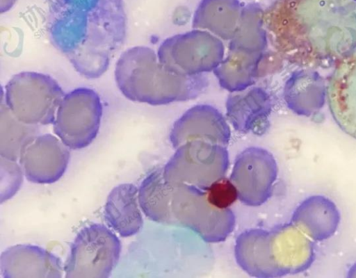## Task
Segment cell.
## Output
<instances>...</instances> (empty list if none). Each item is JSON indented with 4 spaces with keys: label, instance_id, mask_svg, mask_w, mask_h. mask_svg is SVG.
<instances>
[{
    "label": "cell",
    "instance_id": "obj_1",
    "mask_svg": "<svg viewBox=\"0 0 356 278\" xmlns=\"http://www.w3.org/2000/svg\"><path fill=\"white\" fill-rule=\"evenodd\" d=\"M263 20L275 52L299 67H334L356 49V0H277Z\"/></svg>",
    "mask_w": 356,
    "mask_h": 278
},
{
    "label": "cell",
    "instance_id": "obj_2",
    "mask_svg": "<svg viewBox=\"0 0 356 278\" xmlns=\"http://www.w3.org/2000/svg\"><path fill=\"white\" fill-rule=\"evenodd\" d=\"M47 30L52 44L80 75L97 79L126 39L122 0H55Z\"/></svg>",
    "mask_w": 356,
    "mask_h": 278
},
{
    "label": "cell",
    "instance_id": "obj_3",
    "mask_svg": "<svg viewBox=\"0 0 356 278\" xmlns=\"http://www.w3.org/2000/svg\"><path fill=\"white\" fill-rule=\"evenodd\" d=\"M138 202L149 220L188 228L207 242L225 240L235 227V215L230 208L220 209L211 205L204 189L165 179L163 167L143 180Z\"/></svg>",
    "mask_w": 356,
    "mask_h": 278
},
{
    "label": "cell",
    "instance_id": "obj_4",
    "mask_svg": "<svg viewBox=\"0 0 356 278\" xmlns=\"http://www.w3.org/2000/svg\"><path fill=\"white\" fill-rule=\"evenodd\" d=\"M115 81L127 99L152 106L191 100L207 88L203 74L184 76L167 70L159 61L157 54L145 46L124 51L115 67Z\"/></svg>",
    "mask_w": 356,
    "mask_h": 278
},
{
    "label": "cell",
    "instance_id": "obj_5",
    "mask_svg": "<svg viewBox=\"0 0 356 278\" xmlns=\"http://www.w3.org/2000/svg\"><path fill=\"white\" fill-rule=\"evenodd\" d=\"M314 243L292 222L270 230L251 229L237 237L236 261L257 278L281 277L302 272L315 259Z\"/></svg>",
    "mask_w": 356,
    "mask_h": 278
},
{
    "label": "cell",
    "instance_id": "obj_6",
    "mask_svg": "<svg viewBox=\"0 0 356 278\" xmlns=\"http://www.w3.org/2000/svg\"><path fill=\"white\" fill-rule=\"evenodd\" d=\"M65 95L61 86L51 76L24 71L8 81L1 99L19 120L40 126L53 124Z\"/></svg>",
    "mask_w": 356,
    "mask_h": 278
},
{
    "label": "cell",
    "instance_id": "obj_7",
    "mask_svg": "<svg viewBox=\"0 0 356 278\" xmlns=\"http://www.w3.org/2000/svg\"><path fill=\"white\" fill-rule=\"evenodd\" d=\"M121 243L105 225L91 224L75 236L64 265L66 278H108L118 264Z\"/></svg>",
    "mask_w": 356,
    "mask_h": 278
},
{
    "label": "cell",
    "instance_id": "obj_8",
    "mask_svg": "<svg viewBox=\"0 0 356 278\" xmlns=\"http://www.w3.org/2000/svg\"><path fill=\"white\" fill-rule=\"evenodd\" d=\"M156 54L159 61L169 71L193 76L213 71L224 58L225 47L218 37L195 28L168 38Z\"/></svg>",
    "mask_w": 356,
    "mask_h": 278
},
{
    "label": "cell",
    "instance_id": "obj_9",
    "mask_svg": "<svg viewBox=\"0 0 356 278\" xmlns=\"http://www.w3.org/2000/svg\"><path fill=\"white\" fill-rule=\"evenodd\" d=\"M175 149L163 167V176L170 181L205 189L227 171L229 154L225 146L197 140Z\"/></svg>",
    "mask_w": 356,
    "mask_h": 278
},
{
    "label": "cell",
    "instance_id": "obj_10",
    "mask_svg": "<svg viewBox=\"0 0 356 278\" xmlns=\"http://www.w3.org/2000/svg\"><path fill=\"white\" fill-rule=\"evenodd\" d=\"M102 113L100 97L94 90L75 88L65 94L58 108L54 133L68 148L83 149L96 138Z\"/></svg>",
    "mask_w": 356,
    "mask_h": 278
},
{
    "label": "cell",
    "instance_id": "obj_11",
    "mask_svg": "<svg viewBox=\"0 0 356 278\" xmlns=\"http://www.w3.org/2000/svg\"><path fill=\"white\" fill-rule=\"evenodd\" d=\"M277 172L276 161L270 152L261 147H251L237 156L229 179L242 203L259 206L272 195Z\"/></svg>",
    "mask_w": 356,
    "mask_h": 278
},
{
    "label": "cell",
    "instance_id": "obj_12",
    "mask_svg": "<svg viewBox=\"0 0 356 278\" xmlns=\"http://www.w3.org/2000/svg\"><path fill=\"white\" fill-rule=\"evenodd\" d=\"M69 149L52 134L37 136L24 147L19 158L24 177L34 183L56 182L67 167L70 157Z\"/></svg>",
    "mask_w": 356,
    "mask_h": 278
},
{
    "label": "cell",
    "instance_id": "obj_13",
    "mask_svg": "<svg viewBox=\"0 0 356 278\" xmlns=\"http://www.w3.org/2000/svg\"><path fill=\"white\" fill-rule=\"evenodd\" d=\"M326 94L335 122L356 139V49L334 66Z\"/></svg>",
    "mask_w": 356,
    "mask_h": 278
},
{
    "label": "cell",
    "instance_id": "obj_14",
    "mask_svg": "<svg viewBox=\"0 0 356 278\" xmlns=\"http://www.w3.org/2000/svg\"><path fill=\"white\" fill-rule=\"evenodd\" d=\"M231 131L223 115L209 104H198L188 109L173 124L170 140L175 149L191 140H204L227 146Z\"/></svg>",
    "mask_w": 356,
    "mask_h": 278
},
{
    "label": "cell",
    "instance_id": "obj_15",
    "mask_svg": "<svg viewBox=\"0 0 356 278\" xmlns=\"http://www.w3.org/2000/svg\"><path fill=\"white\" fill-rule=\"evenodd\" d=\"M3 278H61L64 265L56 255L41 247L17 244L1 254Z\"/></svg>",
    "mask_w": 356,
    "mask_h": 278
},
{
    "label": "cell",
    "instance_id": "obj_16",
    "mask_svg": "<svg viewBox=\"0 0 356 278\" xmlns=\"http://www.w3.org/2000/svg\"><path fill=\"white\" fill-rule=\"evenodd\" d=\"M271 103L261 88L231 92L226 101V116L233 128L243 133L263 135L270 126Z\"/></svg>",
    "mask_w": 356,
    "mask_h": 278
},
{
    "label": "cell",
    "instance_id": "obj_17",
    "mask_svg": "<svg viewBox=\"0 0 356 278\" xmlns=\"http://www.w3.org/2000/svg\"><path fill=\"white\" fill-rule=\"evenodd\" d=\"M268 52L229 49L228 54L213 71L219 84L230 92L246 90L257 79L269 73Z\"/></svg>",
    "mask_w": 356,
    "mask_h": 278
},
{
    "label": "cell",
    "instance_id": "obj_18",
    "mask_svg": "<svg viewBox=\"0 0 356 278\" xmlns=\"http://www.w3.org/2000/svg\"><path fill=\"white\" fill-rule=\"evenodd\" d=\"M138 202V188L130 183L115 186L107 196L104 218L120 236L129 237L141 229L143 219Z\"/></svg>",
    "mask_w": 356,
    "mask_h": 278
},
{
    "label": "cell",
    "instance_id": "obj_19",
    "mask_svg": "<svg viewBox=\"0 0 356 278\" xmlns=\"http://www.w3.org/2000/svg\"><path fill=\"white\" fill-rule=\"evenodd\" d=\"M340 220L339 211L331 199L323 195H312L297 206L291 222L309 238L322 241L334 234Z\"/></svg>",
    "mask_w": 356,
    "mask_h": 278
},
{
    "label": "cell",
    "instance_id": "obj_20",
    "mask_svg": "<svg viewBox=\"0 0 356 278\" xmlns=\"http://www.w3.org/2000/svg\"><path fill=\"white\" fill-rule=\"evenodd\" d=\"M243 7L238 0H202L194 13L193 27L230 40L238 27Z\"/></svg>",
    "mask_w": 356,
    "mask_h": 278
},
{
    "label": "cell",
    "instance_id": "obj_21",
    "mask_svg": "<svg viewBox=\"0 0 356 278\" xmlns=\"http://www.w3.org/2000/svg\"><path fill=\"white\" fill-rule=\"evenodd\" d=\"M40 134L38 125L19 120L5 103L0 105V156L17 161L24 147Z\"/></svg>",
    "mask_w": 356,
    "mask_h": 278
},
{
    "label": "cell",
    "instance_id": "obj_22",
    "mask_svg": "<svg viewBox=\"0 0 356 278\" xmlns=\"http://www.w3.org/2000/svg\"><path fill=\"white\" fill-rule=\"evenodd\" d=\"M263 9L257 4L243 7L236 31L230 40L229 49L249 52L265 51L267 32L263 20Z\"/></svg>",
    "mask_w": 356,
    "mask_h": 278
},
{
    "label": "cell",
    "instance_id": "obj_23",
    "mask_svg": "<svg viewBox=\"0 0 356 278\" xmlns=\"http://www.w3.org/2000/svg\"><path fill=\"white\" fill-rule=\"evenodd\" d=\"M204 190L209 203L220 209L229 208L238 199L235 185L225 177L215 181Z\"/></svg>",
    "mask_w": 356,
    "mask_h": 278
},
{
    "label": "cell",
    "instance_id": "obj_24",
    "mask_svg": "<svg viewBox=\"0 0 356 278\" xmlns=\"http://www.w3.org/2000/svg\"><path fill=\"white\" fill-rule=\"evenodd\" d=\"M1 203L8 200L18 191L23 181V171L17 161L0 156Z\"/></svg>",
    "mask_w": 356,
    "mask_h": 278
},
{
    "label": "cell",
    "instance_id": "obj_25",
    "mask_svg": "<svg viewBox=\"0 0 356 278\" xmlns=\"http://www.w3.org/2000/svg\"><path fill=\"white\" fill-rule=\"evenodd\" d=\"M17 0H0V13L2 14L10 10Z\"/></svg>",
    "mask_w": 356,
    "mask_h": 278
},
{
    "label": "cell",
    "instance_id": "obj_26",
    "mask_svg": "<svg viewBox=\"0 0 356 278\" xmlns=\"http://www.w3.org/2000/svg\"><path fill=\"white\" fill-rule=\"evenodd\" d=\"M348 277H356V263L350 268Z\"/></svg>",
    "mask_w": 356,
    "mask_h": 278
}]
</instances>
